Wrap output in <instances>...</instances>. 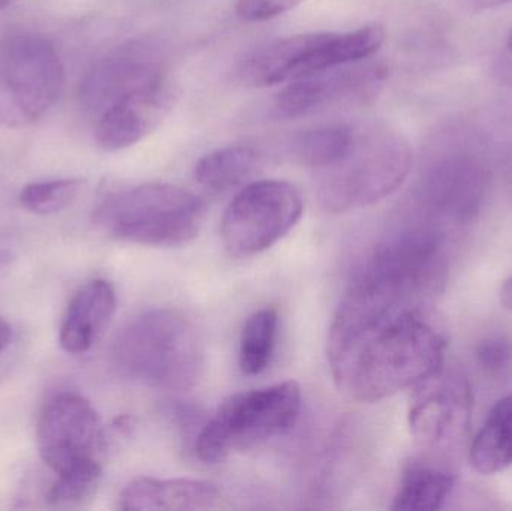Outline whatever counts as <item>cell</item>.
<instances>
[{
	"label": "cell",
	"instance_id": "obj_1",
	"mask_svg": "<svg viewBox=\"0 0 512 511\" xmlns=\"http://www.w3.org/2000/svg\"><path fill=\"white\" fill-rule=\"evenodd\" d=\"M445 341L417 311L348 290L328 336V363L340 392L364 404L418 386L441 371Z\"/></svg>",
	"mask_w": 512,
	"mask_h": 511
},
{
	"label": "cell",
	"instance_id": "obj_2",
	"mask_svg": "<svg viewBox=\"0 0 512 511\" xmlns=\"http://www.w3.org/2000/svg\"><path fill=\"white\" fill-rule=\"evenodd\" d=\"M111 356L129 380L167 392L192 389L204 366L200 333L173 309H153L129 321L117 335Z\"/></svg>",
	"mask_w": 512,
	"mask_h": 511
},
{
	"label": "cell",
	"instance_id": "obj_3",
	"mask_svg": "<svg viewBox=\"0 0 512 511\" xmlns=\"http://www.w3.org/2000/svg\"><path fill=\"white\" fill-rule=\"evenodd\" d=\"M414 167L411 144L384 125L357 128L349 152L333 167L316 173V195L322 209L348 213L390 197Z\"/></svg>",
	"mask_w": 512,
	"mask_h": 511
},
{
	"label": "cell",
	"instance_id": "obj_4",
	"mask_svg": "<svg viewBox=\"0 0 512 511\" xmlns=\"http://www.w3.org/2000/svg\"><path fill=\"white\" fill-rule=\"evenodd\" d=\"M448 252L435 224L418 225L375 249L349 284L385 305L412 309L444 287Z\"/></svg>",
	"mask_w": 512,
	"mask_h": 511
},
{
	"label": "cell",
	"instance_id": "obj_5",
	"mask_svg": "<svg viewBox=\"0 0 512 511\" xmlns=\"http://www.w3.org/2000/svg\"><path fill=\"white\" fill-rule=\"evenodd\" d=\"M204 203L170 183H144L105 198L95 224L108 236L144 246H182L197 237Z\"/></svg>",
	"mask_w": 512,
	"mask_h": 511
},
{
	"label": "cell",
	"instance_id": "obj_6",
	"mask_svg": "<svg viewBox=\"0 0 512 511\" xmlns=\"http://www.w3.org/2000/svg\"><path fill=\"white\" fill-rule=\"evenodd\" d=\"M385 41L384 27L367 24L348 32H309L276 39L249 53L240 62L243 83L277 86L346 63L370 59Z\"/></svg>",
	"mask_w": 512,
	"mask_h": 511
},
{
	"label": "cell",
	"instance_id": "obj_7",
	"mask_svg": "<svg viewBox=\"0 0 512 511\" xmlns=\"http://www.w3.org/2000/svg\"><path fill=\"white\" fill-rule=\"evenodd\" d=\"M300 411L301 390L294 381L237 393L198 435V458L206 464H221L233 453L283 437L298 422Z\"/></svg>",
	"mask_w": 512,
	"mask_h": 511
},
{
	"label": "cell",
	"instance_id": "obj_8",
	"mask_svg": "<svg viewBox=\"0 0 512 511\" xmlns=\"http://www.w3.org/2000/svg\"><path fill=\"white\" fill-rule=\"evenodd\" d=\"M66 72L50 39L18 32L0 41V125L24 128L56 107Z\"/></svg>",
	"mask_w": 512,
	"mask_h": 511
},
{
	"label": "cell",
	"instance_id": "obj_9",
	"mask_svg": "<svg viewBox=\"0 0 512 511\" xmlns=\"http://www.w3.org/2000/svg\"><path fill=\"white\" fill-rule=\"evenodd\" d=\"M303 198L283 180H256L240 189L222 219V242L233 257L261 254L300 221Z\"/></svg>",
	"mask_w": 512,
	"mask_h": 511
},
{
	"label": "cell",
	"instance_id": "obj_10",
	"mask_svg": "<svg viewBox=\"0 0 512 511\" xmlns=\"http://www.w3.org/2000/svg\"><path fill=\"white\" fill-rule=\"evenodd\" d=\"M36 443L42 461L56 473L102 467L107 435L93 405L77 393L51 399L38 420Z\"/></svg>",
	"mask_w": 512,
	"mask_h": 511
},
{
	"label": "cell",
	"instance_id": "obj_11",
	"mask_svg": "<svg viewBox=\"0 0 512 511\" xmlns=\"http://www.w3.org/2000/svg\"><path fill=\"white\" fill-rule=\"evenodd\" d=\"M489 186L486 159L454 146L433 159L418 186V201L433 222L462 224L477 215Z\"/></svg>",
	"mask_w": 512,
	"mask_h": 511
},
{
	"label": "cell",
	"instance_id": "obj_12",
	"mask_svg": "<svg viewBox=\"0 0 512 511\" xmlns=\"http://www.w3.org/2000/svg\"><path fill=\"white\" fill-rule=\"evenodd\" d=\"M471 420L472 393L465 378L439 371L415 386L409 428L423 449L439 455L460 452L468 440Z\"/></svg>",
	"mask_w": 512,
	"mask_h": 511
},
{
	"label": "cell",
	"instance_id": "obj_13",
	"mask_svg": "<svg viewBox=\"0 0 512 511\" xmlns=\"http://www.w3.org/2000/svg\"><path fill=\"white\" fill-rule=\"evenodd\" d=\"M387 75L382 63L369 59L336 66L286 83L274 98L273 111L279 119H298L363 102L379 92Z\"/></svg>",
	"mask_w": 512,
	"mask_h": 511
},
{
	"label": "cell",
	"instance_id": "obj_14",
	"mask_svg": "<svg viewBox=\"0 0 512 511\" xmlns=\"http://www.w3.org/2000/svg\"><path fill=\"white\" fill-rule=\"evenodd\" d=\"M167 77L164 54L149 41L131 42L95 63L84 77L80 98L98 117L120 99Z\"/></svg>",
	"mask_w": 512,
	"mask_h": 511
},
{
	"label": "cell",
	"instance_id": "obj_15",
	"mask_svg": "<svg viewBox=\"0 0 512 511\" xmlns=\"http://www.w3.org/2000/svg\"><path fill=\"white\" fill-rule=\"evenodd\" d=\"M168 77L120 99L96 117L95 141L104 152H120L152 134L173 108Z\"/></svg>",
	"mask_w": 512,
	"mask_h": 511
},
{
	"label": "cell",
	"instance_id": "obj_16",
	"mask_svg": "<svg viewBox=\"0 0 512 511\" xmlns=\"http://www.w3.org/2000/svg\"><path fill=\"white\" fill-rule=\"evenodd\" d=\"M218 486L204 480L138 477L123 488L120 510H210L221 503Z\"/></svg>",
	"mask_w": 512,
	"mask_h": 511
},
{
	"label": "cell",
	"instance_id": "obj_17",
	"mask_svg": "<svg viewBox=\"0 0 512 511\" xmlns=\"http://www.w3.org/2000/svg\"><path fill=\"white\" fill-rule=\"evenodd\" d=\"M116 305V291L110 282L96 279L81 287L63 317L60 347L69 354L89 351L113 318Z\"/></svg>",
	"mask_w": 512,
	"mask_h": 511
},
{
	"label": "cell",
	"instance_id": "obj_18",
	"mask_svg": "<svg viewBox=\"0 0 512 511\" xmlns=\"http://www.w3.org/2000/svg\"><path fill=\"white\" fill-rule=\"evenodd\" d=\"M261 161V155L254 147H221L198 159L194 177L207 191L225 194L251 183L261 168Z\"/></svg>",
	"mask_w": 512,
	"mask_h": 511
},
{
	"label": "cell",
	"instance_id": "obj_19",
	"mask_svg": "<svg viewBox=\"0 0 512 511\" xmlns=\"http://www.w3.org/2000/svg\"><path fill=\"white\" fill-rule=\"evenodd\" d=\"M472 468L495 474L512 467V395L496 402L469 450Z\"/></svg>",
	"mask_w": 512,
	"mask_h": 511
},
{
	"label": "cell",
	"instance_id": "obj_20",
	"mask_svg": "<svg viewBox=\"0 0 512 511\" xmlns=\"http://www.w3.org/2000/svg\"><path fill=\"white\" fill-rule=\"evenodd\" d=\"M357 128L346 123L316 126L300 132L289 143V153L298 164L318 171L333 167L354 144Z\"/></svg>",
	"mask_w": 512,
	"mask_h": 511
},
{
	"label": "cell",
	"instance_id": "obj_21",
	"mask_svg": "<svg viewBox=\"0 0 512 511\" xmlns=\"http://www.w3.org/2000/svg\"><path fill=\"white\" fill-rule=\"evenodd\" d=\"M454 488L450 471L435 465H409L403 474L391 509L397 511H435L444 506Z\"/></svg>",
	"mask_w": 512,
	"mask_h": 511
},
{
	"label": "cell",
	"instance_id": "obj_22",
	"mask_svg": "<svg viewBox=\"0 0 512 511\" xmlns=\"http://www.w3.org/2000/svg\"><path fill=\"white\" fill-rule=\"evenodd\" d=\"M279 317L273 309L256 311L243 326L239 345V365L243 374L259 375L273 359Z\"/></svg>",
	"mask_w": 512,
	"mask_h": 511
},
{
	"label": "cell",
	"instance_id": "obj_23",
	"mask_svg": "<svg viewBox=\"0 0 512 511\" xmlns=\"http://www.w3.org/2000/svg\"><path fill=\"white\" fill-rule=\"evenodd\" d=\"M81 179H57L30 183L20 192L21 206L36 215H54L68 209L83 191Z\"/></svg>",
	"mask_w": 512,
	"mask_h": 511
},
{
	"label": "cell",
	"instance_id": "obj_24",
	"mask_svg": "<svg viewBox=\"0 0 512 511\" xmlns=\"http://www.w3.org/2000/svg\"><path fill=\"white\" fill-rule=\"evenodd\" d=\"M101 477L102 467L83 468L60 474L48 492V503L54 507L80 506L93 497Z\"/></svg>",
	"mask_w": 512,
	"mask_h": 511
},
{
	"label": "cell",
	"instance_id": "obj_25",
	"mask_svg": "<svg viewBox=\"0 0 512 511\" xmlns=\"http://www.w3.org/2000/svg\"><path fill=\"white\" fill-rule=\"evenodd\" d=\"M475 365L490 380L504 381L512 377V338L493 333L478 342L474 351Z\"/></svg>",
	"mask_w": 512,
	"mask_h": 511
},
{
	"label": "cell",
	"instance_id": "obj_26",
	"mask_svg": "<svg viewBox=\"0 0 512 511\" xmlns=\"http://www.w3.org/2000/svg\"><path fill=\"white\" fill-rule=\"evenodd\" d=\"M306 0H236V11L243 20L265 21L297 8Z\"/></svg>",
	"mask_w": 512,
	"mask_h": 511
},
{
	"label": "cell",
	"instance_id": "obj_27",
	"mask_svg": "<svg viewBox=\"0 0 512 511\" xmlns=\"http://www.w3.org/2000/svg\"><path fill=\"white\" fill-rule=\"evenodd\" d=\"M512 0H468L469 5L475 9V11H487V9L499 8V6L507 5Z\"/></svg>",
	"mask_w": 512,
	"mask_h": 511
},
{
	"label": "cell",
	"instance_id": "obj_28",
	"mask_svg": "<svg viewBox=\"0 0 512 511\" xmlns=\"http://www.w3.org/2000/svg\"><path fill=\"white\" fill-rule=\"evenodd\" d=\"M12 339V329L5 318L0 317V353L8 347Z\"/></svg>",
	"mask_w": 512,
	"mask_h": 511
},
{
	"label": "cell",
	"instance_id": "obj_29",
	"mask_svg": "<svg viewBox=\"0 0 512 511\" xmlns=\"http://www.w3.org/2000/svg\"><path fill=\"white\" fill-rule=\"evenodd\" d=\"M501 303L507 311L512 312V276L501 290Z\"/></svg>",
	"mask_w": 512,
	"mask_h": 511
},
{
	"label": "cell",
	"instance_id": "obj_30",
	"mask_svg": "<svg viewBox=\"0 0 512 511\" xmlns=\"http://www.w3.org/2000/svg\"><path fill=\"white\" fill-rule=\"evenodd\" d=\"M9 261H11V257H9V252L5 251V249L0 248V275L5 273V270L8 269Z\"/></svg>",
	"mask_w": 512,
	"mask_h": 511
},
{
	"label": "cell",
	"instance_id": "obj_31",
	"mask_svg": "<svg viewBox=\"0 0 512 511\" xmlns=\"http://www.w3.org/2000/svg\"><path fill=\"white\" fill-rule=\"evenodd\" d=\"M17 2V0H0V9L6 8V6L12 5V3Z\"/></svg>",
	"mask_w": 512,
	"mask_h": 511
},
{
	"label": "cell",
	"instance_id": "obj_32",
	"mask_svg": "<svg viewBox=\"0 0 512 511\" xmlns=\"http://www.w3.org/2000/svg\"><path fill=\"white\" fill-rule=\"evenodd\" d=\"M508 50L512 53V33L510 35V38H508Z\"/></svg>",
	"mask_w": 512,
	"mask_h": 511
}]
</instances>
